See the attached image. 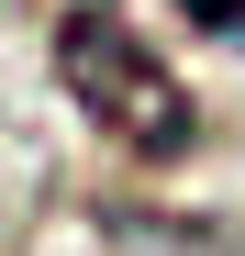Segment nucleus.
I'll return each mask as SVG.
<instances>
[{
    "label": "nucleus",
    "mask_w": 245,
    "mask_h": 256,
    "mask_svg": "<svg viewBox=\"0 0 245 256\" xmlns=\"http://www.w3.org/2000/svg\"><path fill=\"white\" fill-rule=\"evenodd\" d=\"M56 67H67L78 112H90L112 145H134V156H178V145H190V90L168 78V56H156L112 0H78V12H67Z\"/></svg>",
    "instance_id": "f257e3e1"
}]
</instances>
